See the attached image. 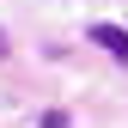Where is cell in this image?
Listing matches in <instances>:
<instances>
[{
    "label": "cell",
    "mask_w": 128,
    "mask_h": 128,
    "mask_svg": "<svg viewBox=\"0 0 128 128\" xmlns=\"http://www.w3.org/2000/svg\"><path fill=\"white\" fill-rule=\"evenodd\" d=\"M0 49H6V43H0Z\"/></svg>",
    "instance_id": "obj_2"
},
{
    "label": "cell",
    "mask_w": 128,
    "mask_h": 128,
    "mask_svg": "<svg viewBox=\"0 0 128 128\" xmlns=\"http://www.w3.org/2000/svg\"><path fill=\"white\" fill-rule=\"evenodd\" d=\"M86 43H98L104 55H116V61H128V30H122V24H110V18H98V24H86Z\"/></svg>",
    "instance_id": "obj_1"
}]
</instances>
